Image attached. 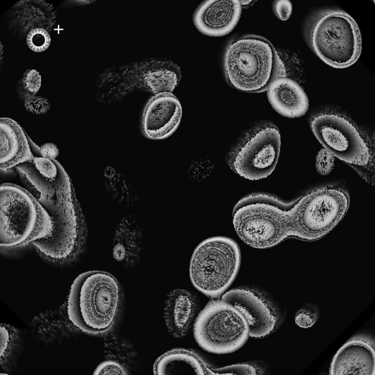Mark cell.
<instances>
[{
	"instance_id": "obj_4",
	"label": "cell",
	"mask_w": 375,
	"mask_h": 375,
	"mask_svg": "<svg viewBox=\"0 0 375 375\" xmlns=\"http://www.w3.org/2000/svg\"><path fill=\"white\" fill-rule=\"evenodd\" d=\"M293 205L265 193L241 198L234 206L233 224L239 238L256 248H267L291 236L290 215Z\"/></svg>"
},
{
	"instance_id": "obj_15",
	"label": "cell",
	"mask_w": 375,
	"mask_h": 375,
	"mask_svg": "<svg viewBox=\"0 0 375 375\" xmlns=\"http://www.w3.org/2000/svg\"><path fill=\"white\" fill-rule=\"evenodd\" d=\"M331 375H374L375 350L367 338L357 336L343 344L333 356Z\"/></svg>"
},
{
	"instance_id": "obj_30",
	"label": "cell",
	"mask_w": 375,
	"mask_h": 375,
	"mask_svg": "<svg viewBox=\"0 0 375 375\" xmlns=\"http://www.w3.org/2000/svg\"><path fill=\"white\" fill-rule=\"evenodd\" d=\"M317 319V314L312 308L303 307L295 315V324L304 329L310 328L314 324Z\"/></svg>"
},
{
	"instance_id": "obj_11",
	"label": "cell",
	"mask_w": 375,
	"mask_h": 375,
	"mask_svg": "<svg viewBox=\"0 0 375 375\" xmlns=\"http://www.w3.org/2000/svg\"><path fill=\"white\" fill-rule=\"evenodd\" d=\"M311 129L322 145L340 160L359 167L368 165L369 146L362 133L346 117L335 113L314 116Z\"/></svg>"
},
{
	"instance_id": "obj_3",
	"label": "cell",
	"mask_w": 375,
	"mask_h": 375,
	"mask_svg": "<svg viewBox=\"0 0 375 375\" xmlns=\"http://www.w3.org/2000/svg\"><path fill=\"white\" fill-rule=\"evenodd\" d=\"M224 70L231 87L248 93L262 92L274 80L286 75L279 53L270 42L258 35L231 41L224 53Z\"/></svg>"
},
{
	"instance_id": "obj_8",
	"label": "cell",
	"mask_w": 375,
	"mask_h": 375,
	"mask_svg": "<svg viewBox=\"0 0 375 375\" xmlns=\"http://www.w3.org/2000/svg\"><path fill=\"white\" fill-rule=\"evenodd\" d=\"M309 42L322 61L336 68L352 65L361 53L359 27L351 16L340 11L320 14L309 30Z\"/></svg>"
},
{
	"instance_id": "obj_5",
	"label": "cell",
	"mask_w": 375,
	"mask_h": 375,
	"mask_svg": "<svg viewBox=\"0 0 375 375\" xmlns=\"http://www.w3.org/2000/svg\"><path fill=\"white\" fill-rule=\"evenodd\" d=\"M52 220L26 188L4 183L0 187V244L15 247L48 236Z\"/></svg>"
},
{
	"instance_id": "obj_31",
	"label": "cell",
	"mask_w": 375,
	"mask_h": 375,
	"mask_svg": "<svg viewBox=\"0 0 375 375\" xmlns=\"http://www.w3.org/2000/svg\"><path fill=\"white\" fill-rule=\"evenodd\" d=\"M292 4L288 0L277 1L274 4V12L281 20H288L292 13Z\"/></svg>"
},
{
	"instance_id": "obj_13",
	"label": "cell",
	"mask_w": 375,
	"mask_h": 375,
	"mask_svg": "<svg viewBox=\"0 0 375 375\" xmlns=\"http://www.w3.org/2000/svg\"><path fill=\"white\" fill-rule=\"evenodd\" d=\"M182 116L179 99L172 92L154 95L146 105L142 115L145 136L151 139H163L178 128Z\"/></svg>"
},
{
	"instance_id": "obj_24",
	"label": "cell",
	"mask_w": 375,
	"mask_h": 375,
	"mask_svg": "<svg viewBox=\"0 0 375 375\" xmlns=\"http://www.w3.org/2000/svg\"><path fill=\"white\" fill-rule=\"evenodd\" d=\"M26 42L32 51L37 53L44 51L51 44L49 32L44 28L34 29L27 35Z\"/></svg>"
},
{
	"instance_id": "obj_20",
	"label": "cell",
	"mask_w": 375,
	"mask_h": 375,
	"mask_svg": "<svg viewBox=\"0 0 375 375\" xmlns=\"http://www.w3.org/2000/svg\"><path fill=\"white\" fill-rule=\"evenodd\" d=\"M143 244V231L136 221L124 217L117 226L113 241V255L125 266L135 265L139 260Z\"/></svg>"
},
{
	"instance_id": "obj_7",
	"label": "cell",
	"mask_w": 375,
	"mask_h": 375,
	"mask_svg": "<svg viewBox=\"0 0 375 375\" xmlns=\"http://www.w3.org/2000/svg\"><path fill=\"white\" fill-rule=\"evenodd\" d=\"M350 203L348 192L337 186L314 189L293 203L291 210V236L319 239L341 220Z\"/></svg>"
},
{
	"instance_id": "obj_29",
	"label": "cell",
	"mask_w": 375,
	"mask_h": 375,
	"mask_svg": "<svg viewBox=\"0 0 375 375\" xmlns=\"http://www.w3.org/2000/svg\"><path fill=\"white\" fill-rule=\"evenodd\" d=\"M25 109L34 114L41 115L46 113L51 107L49 101L42 96H34L24 102Z\"/></svg>"
},
{
	"instance_id": "obj_19",
	"label": "cell",
	"mask_w": 375,
	"mask_h": 375,
	"mask_svg": "<svg viewBox=\"0 0 375 375\" xmlns=\"http://www.w3.org/2000/svg\"><path fill=\"white\" fill-rule=\"evenodd\" d=\"M27 138L22 127L13 120L1 117L0 120V165L1 170L32 160Z\"/></svg>"
},
{
	"instance_id": "obj_23",
	"label": "cell",
	"mask_w": 375,
	"mask_h": 375,
	"mask_svg": "<svg viewBox=\"0 0 375 375\" xmlns=\"http://www.w3.org/2000/svg\"><path fill=\"white\" fill-rule=\"evenodd\" d=\"M110 341L106 345L107 349L106 352L108 353L109 359L132 362L136 353L132 345L125 339H115Z\"/></svg>"
},
{
	"instance_id": "obj_6",
	"label": "cell",
	"mask_w": 375,
	"mask_h": 375,
	"mask_svg": "<svg viewBox=\"0 0 375 375\" xmlns=\"http://www.w3.org/2000/svg\"><path fill=\"white\" fill-rule=\"evenodd\" d=\"M241 264L237 243L225 236L208 238L196 248L189 265L190 279L210 298L224 294L234 281Z\"/></svg>"
},
{
	"instance_id": "obj_32",
	"label": "cell",
	"mask_w": 375,
	"mask_h": 375,
	"mask_svg": "<svg viewBox=\"0 0 375 375\" xmlns=\"http://www.w3.org/2000/svg\"><path fill=\"white\" fill-rule=\"evenodd\" d=\"M42 157L55 159L59 154L57 146L53 143H45L39 148Z\"/></svg>"
},
{
	"instance_id": "obj_27",
	"label": "cell",
	"mask_w": 375,
	"mask_h": 375,
	"mask_svg": "<svg viewBox=\"0 0 375 375\" xmlns=\"http://www.w3.org/2000/svg\"><path fill=\"white\" fill-rule=\"evenodd\" d=\"M94 375H124L128 374L126 368L120 362L107 359L101 362L93 372Z\"/></svg>"
},
{
	"instance_id": "obj_16",
	"label": "cell",
	"mask_w": 375,
	"mask_h": 375,
	"mask_svg": "<svg viewBox=\"0 0 375 375\" xmlns=\"http://www.w3.org/2000/svg\"><path fill=\"white\" fill-rule=\"evenodd\" d=\"M56 22V11L44 1L26 0L17 2L8 11L6 23L13 37L22 39L36 28L51 30Z\"/></svg>"
},
{
	"instance_id": "obj_25",
	"label": "cell",
	"mask_w": 375,
	"mask_h": 375,
	"mask_svg": "<svg viewBox=\"0 0 375 375\" xmlns=\"http://www.w3.org/2000/svg\"><path fill=\"white\" fill-rule=\"evenodd\" d=\"M1 332V362H4L5 360L10 355L13 349V346L16 344L17 333L15 330L5 324H1L0 327Z\"/></svg>"
},
{
	"instance_id": "obj_28",
	"label": "cell",
	"mask_w": 375,
	"mask_h": 375,
	"mask_svg": "<svg viewBox=\"0 0 375 375\" xmlns=\"http://www.w3.org/2000/svg\"><path fill=\"white\" fill-rule=\"evenodd\" d=\"M334 162V155L326 148H322L316 157V169L320 174L326 175L333 170Z\"/></svg>"
},
{
	"instance_id": "obj_21",
	"label": "cell",
	"mask_w": 375,
	"mask_h": 375,
	"mask_svg": "<svg viewBox=\"0 0 375 375\" xmlns=\"http://www.w3.org/2000/svg\"><path fill=\"white\" fill-rule=\"evenodd\" d=\"M155 375H210L211 368L196 352L174 348L160 355L153 364Z\"/></svg>"
},
{
	"instance_id": "obj_17",
	"label": "cell",
	"mask_w": 375,
	"mask_h": 375,
	"mask_svg": "<svg viewBox=\"0 0 375 375\" xmlns=\"http://www.w3.org/2000/svg\"><path fill=\"white\" fill-rule=\"evenodd\" d=\"M200 304L192 292L182 288L170 291L165 301L164 318L169 333L182 338L189 331L198 315Z\"/></svg>"
},
{
	"instance_id": "obj_22",
	"label": "cell",
	"mask_w": 375,
	"mask_h": 375,
	"mask_svg": "<svg viewBox=\"0 0 375 375\" xmlns=\"http://www.w3.org/2000/svg\"><path fill=\"white\" fill-rule=\"evenodd\" d=\"M42 84V77L39 72L30 69L25 72L18 85V93L20 100L24 102L29 98L36 96Z\"/></svg>"
},
{
	"instance_id": "obj_9",
	"label": "cell",
	"mask_w": 375,
	"mask_h": 375,
	"mask_svg": "<svg viewBox=\"0 0 375 375\" xmlns=\"http://www.w3.org/2000/svg\"><path fill=\"white\" fill-rule=\"evenodd\" d=\"M193 336L204 350L228 354L244 345L250 336L241 312L230 303L217 299L210 300L198 314Z\"/></svg>"
},
{
	"instance_id": "obj_14",
	"label": "cell",
	"mask_w": 375,
	"mask_h": 375,
	"mask_svg": "<svg viewBox=\"0 0 375 375\" xmlns=\"http://www.w3.org/2000/svg\"><path fill=\"white\" fill-rule=\"evenodd\" d=\"M241 10L240 1H205L196 11L193 23L196 28L207 36H224L237 25Z\"/></svg>"
},
{
	"instance_id": "obj_18",
	"label": "cell",
	"mask_w": 375,
	"mask_h": 375,
	"mask_svg": "<svg viewBox=\"0 0 375 375\" xmlns=\"http://www.w3.org/2000/svg\"><path fill=\"white\" fill-rule=\"evenodd\" d=\"M268 100L272 108L287 117H299L309 107L307 96L302 87L286 76L274 80L267 89Z\"/></svg>"
},
{
	"instance_id": "obj_10",
	"label": "cell",
	"mask_w": 375,
	"mask_h": 375,
	"mask_svg": "<svg viewBox=\"0 0 375 375\" xmlns=\"http://www.w3.org/2000/svg\"><path fill=\"white\" fill-rule=\"evenodd\" d=\"M281 136L277 127L262 123L247 132L229 153L228 164L237 174L250 180L268 177L278 162Z\"/></svg>"
},
{
	"instance_id": "obj_2",
	"label": "cell",
	"mask_w": 375,
	"mask_h": 375,
	"mask_svg": "<svg viewBox=\"0 0 375 375\" xmlns=\"http://www.w3.org/2000/svg\"><path fill=\"white\" fill-rule=\"evenodd\" d=\"M121 300L117 279L103 271H88L72 282L67 314L78 329L89 333H106L113 326Z\"/></svg>"
},
{
	"instance_id": "obj_12",
	"label": "cell",
	"mask_w": 375,
	"mask_h": 375,
	"mask_svg": "<svg viewBox=\"0 0 375 375\" xmlns=\"http://www.w3.org/2000/svg\"><path fill=\"white\" fill-rule=\"evenodd\" d=\"M221 299L230 303L241 312L247 322L250 336L263 338L276 330L279 322L277 310L258 290L235 288L222 294Z\"/></svg>"
},
{
	"instance_id": "obj_1",
	"label": "cell",
	"mask_w": 375,
	"mask_h": 375,
	"mask_svg": "<svg viewBox=\"0 0 375 375\" xmlns=\"http://www.w3.org/2000/svg\"><path fill=\"white\" fill-rule=\"evenodd\" d=\"M16 170L25 188L38 200L53 223L50 234L32 244L49 259L69 258L80 246L83 231L82 214L69 175L60 164L55 173L43 176L32 160L18 165Z\"/></svg>"
},
{
	"instance_id": "obj_26",
	"label": "cell",
	"mask_w": 375,
	"mask_h": 375,
	"mask_svg": "<svg viewBox=\"0 0 375 375\" xmlns=\"http://www.w3.org/2000/svg\"><path fill=\"white\" fill-rule=\"evenodd\" d=\"M262 371L256 365L250 363H239L218 369L211 368L210 375L260 374Z\"/></svg>"
}]
</instances>
